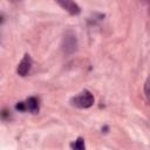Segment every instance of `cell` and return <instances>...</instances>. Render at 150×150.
<instances>
[{"mask_svg": "<svg viewBox=\"0 0 150 150\" xmlns=\"http://www.w3.org/2000/svg\"><path fill=\"white\" fill-rule=\"evenodd\" d=\"M70 102L77 108H89L94 104V96L89 90H83L81 94L73 97Z\"/></svg>", "mask_w": 150, "mask_h": 150, "instance_id": "cell-1", "label": "cell"}, {"mask_svg": "<svg viewBox=\"0 0 150 150\" xmlns=\"http://www.w3.org/2000/svg\"><path fill=\"white\" fill-rule=\"evenodd\" d=\"M16 109H18V110H22V111L26 110V105H25V103H23V102L18 103V104H16Z\"/></svg>", "mask_w": 150, "mask_h": 150, "instance_id": "cell-7", "label": "cell"}, {"mask_svg": "<svg viewBox=\"0 0 150 150\" xmlns=\"http://www.w3.org/2000/svg\"><path fill=\"white\" fill-rule=\"evenodd\" d=\"M76 46H77V41H76V36L73 33H67L63 38V42H62V48L64 50L66 54H71L73 52L76 50Z\"/></svg>", "mask_w": 150, "mask_h": 150, "instance_id": "cell-2", "label": "cell"}, {"mask_svg": "<svg viewBox=\"0 0 150 150\" xmlns=\"http://www.w3.org/2000/svg\"><path fill=\"white\" fill-rule=\"evenodd\" d=\"M63 9H66L69 14L71 15H77L81 12L80 6L74 1V0H55Z\"/></svg>", "mask_w": 150, "mask_h": 150, "instance_id": "cell-3", "label": "cell"}, {"mask_svg": "<svg viewBox=\"0 0 150 150\" xmlns=\"http://www.w3.org/2000/svg\"><path fill=\"white\" fill-rule=\"evenodd\" d=\"M30 68H32V59L28 54H25V56L22 57V60L20 61V63L18 66L16 71L20 76H26L29 73Z\"/></svg>", "mask_w": 150, "mask_h": 150, "instance_id": "cell-4", "label": "cell"}, {"mask_svg": "<svg viewBox=\"0 0 150 150\" xmlns=\"http://www.w3.org/2000/svg\"><path fill=\"white\" fill-rule=\"evenodd\" d=\"M71 148L73 149H79V150H83L84 149V141H83V138L82 137H79L75 141V143L71 144Z\"/></svg>", "mask_w": 150, "mask_h": 150, "instance_id": "cell-6", "label": "cell"}, {"mask_svg": "<svg viewBox=\"0 0 150 150\" xmlns=\"http://www.w3.org/2000/svg\"><path fill=\"white\" fill-rule=\"evenodd\" d=\"M25 105H26V109L29 110L33 114H36L39 111V102H38V100L35 97H29L26 101Z\"/></svg>", "mask_w": 150, "mask_h": 150, "instance_id": "cell-5", "label": "cell"}]
</instances>
